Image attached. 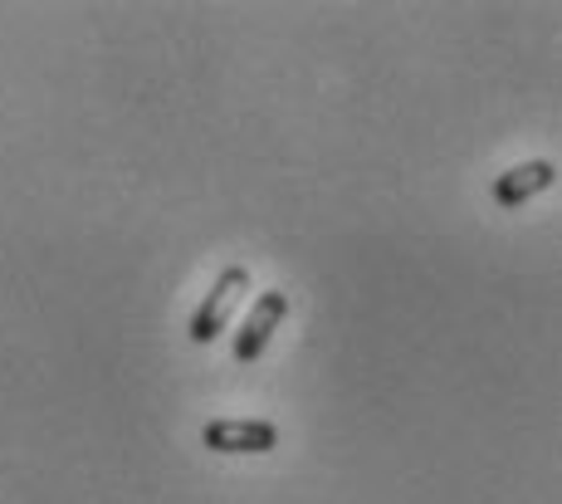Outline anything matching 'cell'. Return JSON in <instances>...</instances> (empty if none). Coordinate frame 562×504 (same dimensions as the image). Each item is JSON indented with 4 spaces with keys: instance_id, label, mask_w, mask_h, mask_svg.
<instances>
[{
    "instance_id": "obj_1",
    "label": "cell",
    "mask_w": 562,
    "mask_h": 504,
    "mask_svg": "<svg viewBox=\"0 0 562 504\" xmlns=\"http://www.w3.org/2000/svg\"><path fill=\"white\" fill-rule=\"evenodd\" d=\"M245 289H250V270L245 265H231V270H221L215 275V284L205 289V299H201V309L191 314V343H211L215 334H221L225 324H231V314H235V304L245 299Z\"/></svg>"
},
{
    "instance_id": "obj_2",
    "label": "cell",
    "mask_w": 562,
    "mask_h": 504,
    "mask_svg": "<svg viewBox=\"0 0 562 504\" xmlns=\"http://www.w3.org/2000/svg\"><path fill=\"white\" fill-rule=\"evenodd\" d=\"M205 450H221V456H265V450L279 446V426L274 422H235V416H225V422H211L201 432Z\"/></svg>"
},
{
    "instance_id": "obj_3",
    "label": "cell",
    "mask_w": 562,
    "mask_h": 504,
    "mask_svg": "<svg viewBox=\"0 0 562 504\" xmlns=\"http://www.w3.org/2000/svg\"><path fill=\"white\" fill-rule=\"evenodd\" d=\"M284 314H289L284 289H265V294L255 299V309H250V318H245V328L235 334V358H240V362H255L259 352H265V343L274 338V328L284 324Z\"/></svg>"
},
{
    "instance_id": "obj_4",
    "label": "cell",
    "mask_w": 562,
    "mask_h": 504,
    "mask_svg": "<svg viewBox=\"0 0 562 504\" xmlns=\"http://www.w3.org/2000/svg\"><path fill=\"white\" fill-rule=\"evenodd\" d=\"M558 181V167L548 163V157H533V163H518L509 171H499V181H494V201H499L504 211L524 206L528 197H538V191H548Z\"/></svg>"
}]
</instances>
